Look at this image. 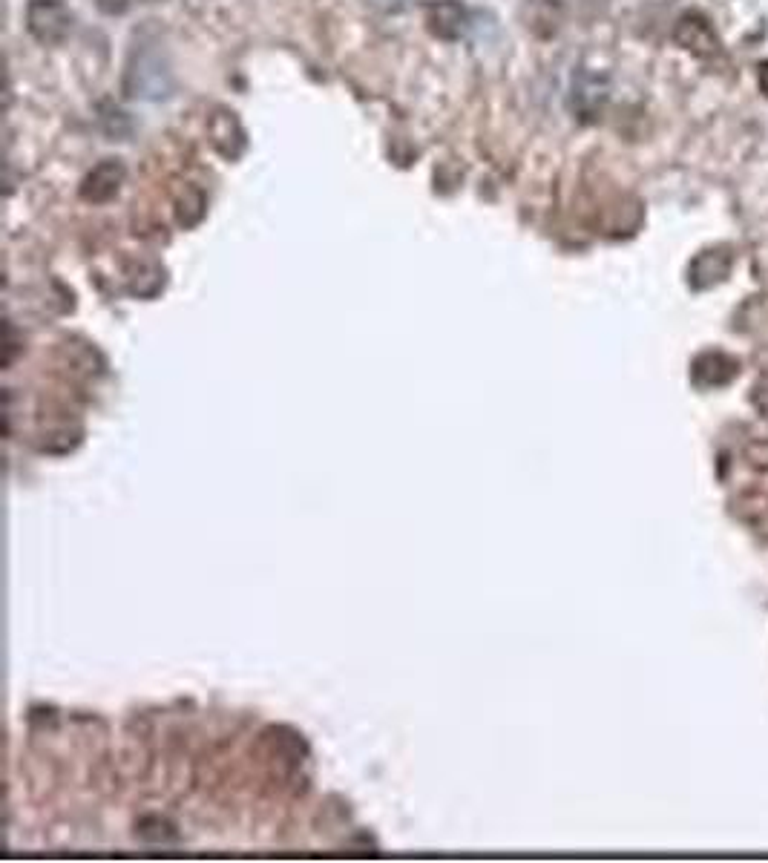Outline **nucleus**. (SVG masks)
I'll return each mask as SVG.
<instances>
[{"label": "nucleus", "mask_w": 768, "mask_h": 863, "mask_svg": "<svg viewBox=\"0 0 768 863\" xmlns=\"http://www.w3.org/2000/svg\"><path fill=\"white\" fill-rule=\"evenodd\" d=\"M95 3L104 15H124L130 9V0H95Z\"/></svg>", "instance_id": "obj_6"}, {"label": "nucleus", "mask_w": 768, "mask_h": 863, "mask_svg": "<svg viewBox=\"0 0 768 863\" xmlns=\"http://www.w3.org/2000/svg\"><path fill=\"white\" fill-rule=\"evenodd\" d=\"M674 41L682 49H688L697 58H711L720 52V38L714 32V26L708 24V18H702L697 12H685L674 26Z\"/></svg>", "instance_id": "obj_2"}, {"label": "nucleus", "mask_w": 768, "mask_h": 863, "mask_svg": "<svg viewBox=\"0 0 768 863\" xmlns=\"http://www.w3.org/2000/svg\"><path fill=\"white\" fill-rule=\"evenodd\" d=\"M124 162L121 159H101L95 164L93 170L84 176L81 182V199L84 202H93V205H104L110 199H116L118 190L124 185Z\"/></svg>", "instance_id": "obj_3"}, {"label": "nucleus", "mask_w": 768, "mask_h": 863, "mask_svg": "<svg viewBox=\"0 0 768 863\" xmlns=\"http://www.w3.org/2000/svg\"><path fill=\"white\" fill-rule=\"evenodd\" d=\"M757 78H760V90H763V93H766V98H768V61H763V64H760Z\"/></svg>", "instance_id": "obj_8"}, {"label": "nucleus", "mask_w": 768, "mask_h": 863, "mask_svg": "<svg viewBox=\"0 0 768 863\" xmlns=\"http://www.w3.org/2000/svg\"><path fill=\"white\" fill-rule=\"evenodd\" d=\"M702 265H705V257H699L697 262H694V274H697V277H705ZM711 277H714V282L722 280V277H725V268H711Z\"/></svg>", "instance_id": "obj_7"}, {"label": "nucleus", "mask_w": 768, "mask_h": 863, "mask_svg": "<svg viewBox=\"0 0 768 863\" xmlns=\"http://www.w3.org/2000/svg\"><path fill=\"white\" fill-rule=\"evenodd\" d=\"M208 139L225 159H239L245 150V130L231 110H216L208 118Z\"/></svg>", "instance_id": "obj_5"}, {"label": "nucleus", "mask_w": 768, "mask_h": 863, "mask_svg": "<svg viewBox=\"0 0 768 863\" xmlns=\"http://www.w3.org/2000/svg\"><path fill=\"white\" fill-rule=\"evenodd\" d=\"M466 9L461 0H432L426 3V26L441 41H458L466 29Z\"/></svg>", "instance_id": "obj_4"}, {"label": "nucleus", "mask_w": 768, "mask_h": 863, "mask_svg": "<svg viewBox=\"0 0 768 863\" xmlns=\"http://www.w3.org/2000/svg\"><path fill=\"white\" fill-rule=\"evenodd\" d=\"M26 29L44 47H61L72 32V12L61 0H29Z\"/></svg>", "instance_id": "obj_1"}]
</instances>
